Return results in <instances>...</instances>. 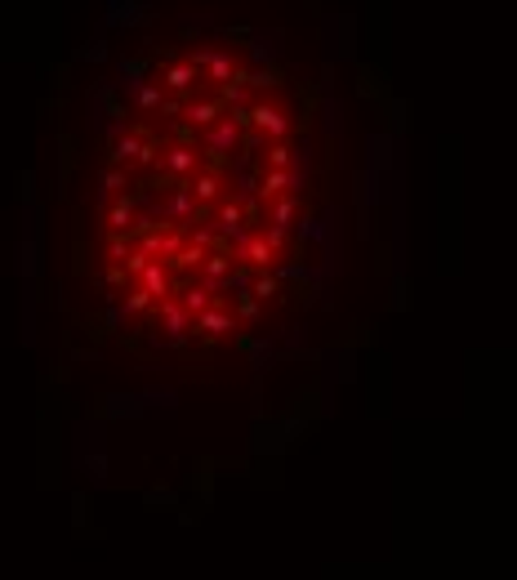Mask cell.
<instances>
[{"mask_svg": "<svg viewBox=\"0 0 517 580\" xmlns=\"http://www.w3.org/2000/svg\"><path fill=\"white\" fill-rule=\"evenodd\" d=\"M250 120H255L259 130H268V134H276V139H281L285 130H290V120H285V112H281V107H268V103H263V107H255V112H250Z\"/></svg>", "mask_w": 517, "mask_h": 580, "instance_id": "cell-1", "label": "cell"}, {"mask_svg": "<svg viewBox=\"0 0 517 580\" xmlns=\"http://www.w3.org/2000/svg\"><path fill=\"white\" fill-rule=\"evenodd\" d=\"M165 290H170V272H165L161 259H152L143 268V295H165Z\"/></svg>", "mask_w": 517, "mask_h": 580, "instance_id": "cell-2", "label": "cell"}, {"mask_svg": "<svg viewBox=\"0 0 517 580\" xmlns=\"http://www.w3.org/2000/svg\"><path fill=\"white\" fill-rule=\"evenodd\" d=\"M192 81H197V63H174V67H165V81H161V85L165 90H187Z\"/></svg>", "mask_w": 517, "mask_h": 580, "instance_id": "cell-3", "label": "cell"}, {"mask_svg": "<svg viewBox=\"0 0 517 580\" xmlns=\"http://www.w3.org/2000/svg\"><path fill=\"white\" fill-rule=\"evenodd\" d=\"M241 255L255 263V268H268V263H272V246H268V237H250L246 246H241Z\"/></svg>", "mask_w": 517, "mask_h": 580, "instance_id": "cell-4", "label": "cell"}, {"mask_svg": "<svg viewBox=\"0 0 517 580\" xmlns=\"http://www.w3.org/2000/svg\"><path fill=\"white\" fill-rule=\"evenodd\" d=\"M197 331H201V335H227V331H232V322H227L223 312L206 308V312H201V317H197Z\"/></svg>", "mask_w": 517, "mask_h": 580, "instance_id": "cell-5", "label": "cell"}, {"mask_svg": "<svg viewBox=\"0 0 517 580\" xmlns=\"http://www.w3.org/2000/svg\"><path fill=\"white\" fill-rule=\"evenodd\" d=\"M295 184H299V170H272L268 179H263V192L276 197V192H290Z\"/></svg>", "mask_w": 517, "mask_h": 580, "instance_id": "cell-6", "label": "cell"}, {"mask_svg": "<svg viewBox=\"0 0 517 580\" xmlns=\"http://www.w3.org/2000/svg\"><path fill=\"white\" fill-rule=\"evenodd\" d=\"M187 120L192 125H214V120H219V103H187Z\"/></svg>", "mask_w": 517, "mask_h": 580, "instance_id": "cell-7", "label": "cell"}, {"mask_svg": "<svg viewBox=\"0 0 517 580\" xmlns=\"http://www.w3.org/2000/svg\"><path fill=\"white\" fill-rule=\"evenodd\" d=\"M112 156H116V161H129V156H139V161H152V152H148V143H143V139H121Z\"/></svg>", "mask_w": 517, "mask_h": 580, "instance_id": "cell-8", "label": "cell"}, {"mask_svg": "<svg viewBox=\"0 0 517 580\" xmlns=\"http://www.w3.org/2000/svg\"><path fill=\"white\" fill-rule=\"evenodd\" d=\"M219 228L223 233H236V228H241V201H227L219 210Z\"/></svg>", "mask_w": 517, "mask_h": 580, "instance_id": "cell-9", "label": "cell"}, {"mask_svg": "<svg viewBox=\"0 0 517 580\" xmlns=\"http://www.w3.org/2000/svg\"><path fill=\"white\" fill-rule=\"evenodd\" d=\"M206 304H210V286H192L187 295H183V308H192L201 317V312H206Z\"/></svg>", "mask_w": 517, "mask_h": 580, "instance_id": "cell-10", "label": "cell"}, {"mask_svg": "<svg viewBox=\"0 0 517 580\" xmlns=\"http://www.w3.org/2000/svg\"><path fill=\"white\" fill-rule=\"evenodd\" d=\"M161 312H165V326H170V335H174V340H183V322H187V312L178 308V304H165Z\"/></svg>", "mask_w": 517, "mask_h": 580, "instance_id": "cell-11", "label": "cell"}, {"mask_svg": "<svg viewBox=\"0 0 517 580\" xmlns=\"http://www.w3.org/2000/svg\"><path fill=\"white\" fill-rule=\"evenodd\" d=\"M192 161H197V156H192L187 148H174V152H170V170H174V174H187Z\"/></svg>", "mask_w": 517, "mask_h": 580, "instance_id": "cell-12", "label": "cell"}, {"mask_svg": "<svg viewBox=\"0 0 517 580\" xmlns=\"http://www.w3.org/2000/svg\"><path fill=\"white\" fill-rule=\"evenodd\" d=\"M192 192H197L201 201H210V197H219V179L214 174H206V179H197V184H192Z\"/></svg>", "mask_w": 517, "mask_h": 580, "instance_id": "cell-13", "label": "cell"}, {"mask_svg": "<svg viewBox=\"0 0 517 580\" xmlns=\"http://www.w3.org/2000/svg\"><path fill=\"white\" fill-rule=\"evenodd\" d=\"M268 165H272V170H285V165H290V148H285V143H276V148L268 152Z\"/></svg>", "mask_w": 517, "mask_h": 580, "instance_id": "cell-14", "label": "cell"}, {"mask_svg": "<svg viewBox=\"0 0 517 580\" xmlns=\"http://www.w3.org/2000/svg\"><path fill=\"white\" fill-rule=\"evenodd\" d=\"M139 107H156L161 103V85H139V99H134Z\"/></svg>", "mask_w": 517, "mask_h": 580, "instance_id": "cell-15", "label": "cell"}, {"mask_svg": "<svg viewBox=\"0 0 517 580\" xmlns=\"http://www.w3.org/2000/svg\"><path fill=\"white\" fill-rule=\"evenodd\" d=\"M129 210H134V201H121V205H116V210H112V228H125Z\"/></svg>", "mask_w": 517, "mask_h": 580, "instance_id": "cell-16", "label": "cell"}, {"mask_svg": "<svg viewBox=\"0 0 517 580\" xmlns=\"http://www.w3.org/2000/svg\"><path fill=\"white\" fill-rule=\"evenodd\" d=\"M272 290H276V277H263V282H259V290H255V295H259V299H268V295H272Z\"/></svg>", "mask_w": 517, "mask_h": 580, "instance_id": "cell-17", "label": "cell"}, {"mask_svg": "<svg viewBox=\"0 0 517 580\" xmlns=\"http://www.w3.org/2000/svg\"><path fill=\"white\" fill-rule=\"evenodd\" d=\"M170 210H174V214H187V210H192V201H187V197H183V192H178V197H174V201H170Z\"/></svg>", "mask_w": 517, "mask_h": 580, "instance_id": "cell-18", "label": "cell"}]
</instances>
